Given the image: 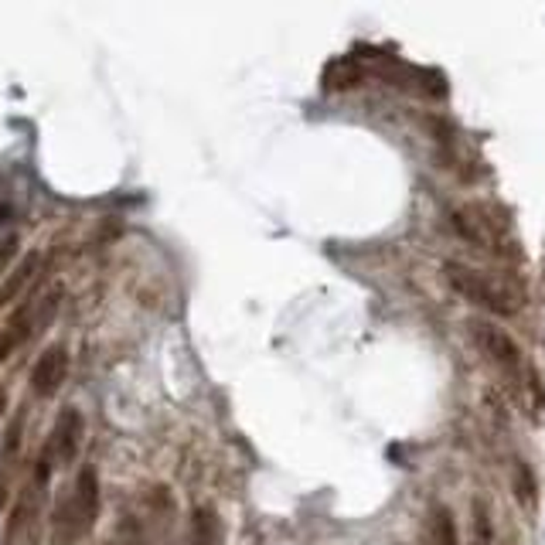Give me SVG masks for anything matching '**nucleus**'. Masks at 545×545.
<instances>
[{"instance_id":"obj_1","label":"nucleus","mask_w":545,"mask_h":545,"mask_svg":"<svg viewBox=\"0 0 545 545\" xmlns=\"http://www.w3.org/2000/svg\"><path fill=\"white\" fill-rule=\"evenodd\" d=\"M99 518V471L82 467L72 484V494L55 511V539L62 545H75Z\"/></svg>"},{"instance_id":"obj_2","label":"nucleus","mask_w":545,"mask_h":545,"mask_svg":"<svg viewBox=\"0 0 545 545\" xmlns=\"http://www.w3.org/2000/svg\"><path fill=\"white\" fill-rule=\"evenodd\" d=\"M443 273H447V284L454 286L460 297H467L471 304L484 307L491 314H511L515 310V297L502 284H494L487 273H478L463 262H447Z\"/></svg>"},{"instance_id":"obj_3","label":"nucleus","mask_w":545,"mask_h":545,"mask_svg":"<svg viewBox=\"0 0 545 545\" xmlns=\"http://www.w3.org/2000/svg\"><path fill=\"white\" fill-rule=\"evenodd\" d=\"M471 334H474L478 348L502 371H508V375L522 371V351H518L515 338L508 331H502L498 324H487V321H478V324H471Z\"/></svg>"},{"instance_id":"obj_4","label":"nucleus","mask_w":545,"mask_h":545,"mask_svg":"<svg viewBox=\"0 0 545 545\" xmlns=\"http://www.w3.org/2000/svg\"><path fill=\"white\" fill-rule=\"evenodd\" d=\"M82 436H86V419L75 406L62 409V416L55 419V430H51V443H48V457L55 463H72L82 450Z\"/></svg>"},{"instance_id":"obj_5","label":"nucleus","mask_w":545,"mask_h":545,"mask_svg":"<svg viewBox=\"0 0 545 545\" xmlns=\"http://www.w3.org/2000/svg\"><path fill=\"white\" fill-rule=\"evenodd\" d=\"M66 371H68L66 348H62V345L44 348V354L35 362V369H31V393L38 395V399H51V395L62 389Z\"/></svg>"},{"instance_id":"obj_6","label":"nucleus","mask_w":545,"mask_h":545,"mask_svg":"<svg viewBox=\"0 0 545 545\" xmlns=\"http://www.w3.org/2000/svg\"><path fill=\"white\" fill-rule=\"evenodd\" d=\"M21 440H24V413H14L7 423V433L0 440V511L7 504V487H11V474L21 457Z\"/></svg>"},{"instance_id":"obj_7","label":"nucleus","mask_w":545,"mask_h":545,"mask_svg":"<svg viewBox=\"0 0 545 545\" xmlns=\"http://www.w3.org/2000/svg\"><path fill=\"white\" fill-rule=\"evenodd\" d=\"M188 545H225V532H222V518L212 504L198 508L191 515V539Z\"/></svg>"},{"instance_id":"obj_8","label":"nucleus","mask_w":545,"mask_h":545,"mask_svg":"<svg viewBox=\"0 0 545 545\" xmlns=\"http://www.w3.org/2000/svg\"><path fill=\"white\" fill-rule=\"evenodd\" d=\"M31 310H35V307H24V310H18V314L7 321V327L0 331V365H4L14 351L21 348L27 338H31Z\"/></svg>"},{"instance_id":"obj_9","label":"nucleus","mask_w":545,"mask_h":545,"mask_svg":"<svg viewBox=\"0 0 545 545\" xmlns=\"http://www.w3.org/2000/svg\"><path fill=\"white\" fill-rule=\"evenodd\" d=\"M35 269H38V256H24V260L7 273V284H0V310L11 307L18 297H21V290L27 286V280H31Z\"/></svg>"},{"instance_id":"obj_10","label":"nucleus","mask_w":545,"mask_h":545,"mask_svg":"<svg viewBox=\"0 0 545 545\" xmlns=\"http://www.w3.org/2000/svg\"><path fill=\"white\" fill-rule=\"evenodd\" d=\"M471 545H498L494 522H491V508H487V502H480V498L471 502Z\"/></svg>"},{"instance_id":"obj_11","label":"nucleus","mask_w":545,"mask_h":545,"mask_svg":"<svg viewBox=\"0 0 545 545\" xmlns=\"http://www.w3.org/2000/svg\"><path fill=\"white\" fill-rule=\"evenodd\" d=\"M426 532H430V545H457V525H454L450 508L436 504L433 511H430Z\"/></svg>"},{"instance_id":"obj_12","label":"nucleus","mask_w":545,"mask_h":545,"mask_svg":"<svg viewBox=\"0 0 545 545\" xmlns=\"http://www.w3.org/2000/svg\"><path fill=\"white\" fill-rule=\"evenodd\" d=\"M515 498L522 504V511H535V502H539V494H535V478H532V471H528V463L518 460L515 463Z\"/></svg>"},{"instance_id":"obj_13","label":"nucleus","mask_w":545,"mask_h":545,"mask_svg":"<svg viewBox=\"0 0 545 545\" xmlns=\"http://www.w3.org/2000/svg\"><path fill=\"white\" fill-rule=\"evenodd\" d=\"M324 82L327 89H348V86H358V68L354 62L348 58H341V62H331L324 72Z\"/></svg>"},{"instance_id":"obj_14","label":"nucleus","mask_w":545,"mask_h":545,"mask_svg":"<svg viewBox=\"0 0 545 545\" xmlns=\"http://www.w3.org/2000/svg\"><path fill=\"white\" fill-rule=\"evenodd\" d=\"M14 253H18V236H7V239H0V273H4V266L14 260Z\"/></svg>"},{"instance_id":"obj_15","label":"nucleus","mask_w":545,"mask_h":545,"mask_svg":"<svg viewBox=\"0 0 545 545\" xmlns=\"http://www.w3.org/2000/svg\"><path fill=\"white\" fill-rule=\"evenodd\" d=\"M7 402H11V395H7V385H0V419L7 416Z\"/></svg>"},{"instance_id":"obj_16","label":"nucleus","mask_w":545,"mask_h":545,"mask_svg":"<svg viewBox=\"0 0 545 545\" xmlns=\"http://www.w3.org/2000/svg\"><path fill=\"white\" fill-rule=\"evenodd\" d=\"M24 545H38V542H35V532H31V535H27V539H24Z\"/></svg>"}]
</instances>
